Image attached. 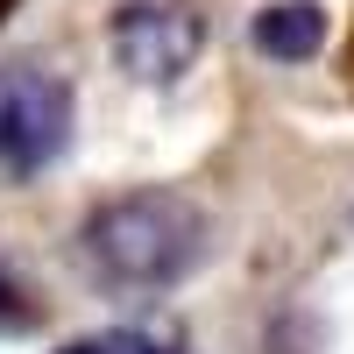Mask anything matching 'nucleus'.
<instances>
[{
	"label": "nucleus",
	"instance_id": "obj_1",
	"mask_svg": "<svg viewBox=\"0 0 354 354\" xmlns=\"http://www.w3.org/2000/svg\"><path fill=\"white\" fill-rule=\"evenodd\" d=\"M198 255H205V213L185 192H128L85 220V262L100 283L121 290H163L192 277Z\"/></svg>",
	"mask_w": 354,
	"mask_h": 354
},
{
	"label": "nucleus",
	"instance_id": "obj_4",
	"mask_svg": "<svg viewBox=\"0 0 354 354\" xmlns=\"http://www.w3.org/2000/svg\"><path fill=\"white\" fill-rule=\"evenodd\" d=\"M255 50L270 57V64H312V57L326 50V15H319L312 0H277V8L255 15Z\"/></svg>",
	"mask_w": 354,
	"mask_h": 354
},
{
	"label": "nucleus",
	"instance_id": "obj_6",
	"mask_svg": "<svg viewBox=\"0 0 354 354\" xmlns=\"http://www.w3.org/2000/svg\"><path fill=\"white\" fill-rule=\"evenodd\" d=\"M36 326V305H28V290L0 270V340H15V333H28Z\"/></svg>",
	"mask_w": 354,
	"mask_h": 354
},
{
	"label": "nucleus",
	"instance_id": "obj_2",
	"mask_svg": "<svg viewBox=\"0 0 354 354\" xmlns=\"http://www.w3.org/2000/svg\"><path fill=\"white\" fill-rule=\"evenodd\" d=\"M71 149V85L43 64H0V170L43 177Z\"/></svg>",
	"mask_w": 354,
	"mask_h": 354
},
{
	"label": "nucleus",
	"instance_id": "obj_5",
	"mask_svg": "<svg viewBox=\"0 0 354 354\" xmlns=\"http://www.w3.org/2000/svg\"><path fill=\"white\" fill-rule=\"evenodd\" d=\"M57 354H177V347H163V340H149V333H135V326H106V333H85V340L57 347Z\"/></svg>",
	"mask_w": 354,
	"mask_h": 354
},
{
	"label": "nucleus",
	"instance_id": "obj_3",
	"mask_svg": "<svg viewBox=\"0 0 354 354\" xmlns=\"http://www.w3.org/2000/svg\"><path fill=\"white\" fill-rule=\"evenodd\" d=\"M106 43H113V64L135 85H177L205 50V21L185 0H128L106 21Z\"/></svg>",
	"mask_w": 354,
	"mask_h": 354
}]
</instances>
